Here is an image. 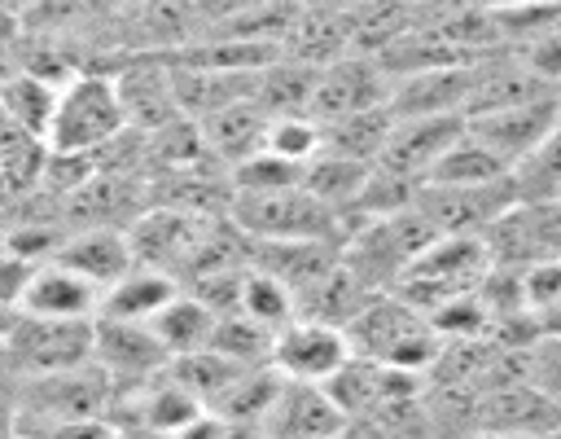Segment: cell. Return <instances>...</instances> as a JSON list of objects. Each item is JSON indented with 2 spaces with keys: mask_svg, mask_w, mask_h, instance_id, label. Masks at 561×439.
<instances>
[{
  "mask_svg": "<svg viewBox=\"0 0 561 439\" xmlns=\"http://www.w3.org/2000/svg\"><path fill=\"white\" fill-rule=\"evenodd\" d=\"M35 4H39V0H0V9H9L13 18H26Z\"/></svg>",
  "mask_w": 561,
  "mask_h": 439,
  "instance_id": "31",
  "label": "cell"
},
{
  "mask_svg": "<svg viewBox=\"0 0 561 439\" xmlns=\"http://www.w3.org/2000/svg\"><path fill=\"white\" fill-rule=\"evenodd\" d=\"M465 132V114H412V119H394L381 154H377V171H390L399 180L425 184L430 167L447 154V145Z\"/></svg>",
  "mask_w": 561,
  "mask_h": 439,
  "instance_id": "10",
  "label": "cell"
},
{
  "mask_svg": "<svg viewBox=\"0 0 561 439\" xmlns=\"http://www.w3.org/2000/svg\"><path fill=\"white\" fill-rule=\"evenodd\" d=\"M351 360V342L346 329L316 320V316H294L289 325H280L272 334V356L267 364L298 386H324L342 364Z\"/></svg>",
  "mask_w": 561,
  "mask_h": 439,
  "instance_id": "6",
  "label": "cell"
},
{
  "mask_svg": "<svg viewBox=\"0 0 561 439\" xmlns=\"http://www.w3.org/2000/svg\"><path fill=\"white\" fill-rule=\"evenodd\" d=\"M513 202H517V193H513V176H508L500 184H478V189L421 184L412 206L438 237H482Z\"/></svg>",
  "mask_w": 561,
  "mask_h": 439,
  "instance_id": "8",
  "label": "cell"
},
{
  "mask_svg": "<svg viewBox=\"0 0 561 439\" xmlns=\"http://www.w3.org/2000/svg\"><path fill=\"white\" fill-rule=\"evenodd\" d=\"M114 382L96 364L44 373V378H18V435H35L57 421L79 417H110L114 408Z\"/></svg>",
  "mask_w": 561,
  "mask_h": 439,
  "instance_id": "4",
  "label": "cell"
},
{
  "mask_svg": "<svg viewBox=\"0 0 561 439\" xmlns=\"http://www.w3.org/2000/svg\"><path fill=\"white\" fill-rule=\"evenodd\" d=\"M530 439H561V421H557V426H548V430H539V435H530Z\"/></svg>",
  "mask_w": 561,
  "mask_h": 439,
  "instance_id": "33",
  "label": "cell"
},
{
  "mask_svg": "<svg viewBox=\"0 0 561 439\" xmlns=\"http://www.w3.org/2000/svg\"><path fill=\"white\" fill-rule=\"evenodd\" d=\"M228 219L245 241H346V219L302 184L280 193H232Z\"/></svg>",
  "mask_w": 561,
  "mask_h": 439,
  "instance_id": "3",
  "label": "cell"
},
{
  "mask_svg": "<svg viewBox=\"0 0 561 439\" xmlns=\"http://www.w3.org/2000/svg\"><path fill=\"white\" fill-rule=\"evenodd\" d=\"M561 123V92L557 97H539L526 105H508V110H491V114H473L465 119L469 136H478L508 171L517 162H526Z\"/></svg>",
  "mask_w": 561,
  "mask_h": 439,
  "instance_id": "9",
  "label": "cell"
},
{
  "mask_svg": "<svg viewBox=\"0 0 561 439\" xmlns=\"http://www.w3.org/2000/svg\"><path fill=\"white\" fill-rule=\"evenodd\" d=\"M237 312L276 334L280 325H289V320L298 316V299H294V290L280 285L276 277H267V272H259V268H245L241 294H237Z\"/></svg>",
  "mask_w": 561,
  "mask_h": 439,
  "instance_id": "23",
  "label": "cell"
},
{
  "mask_svg": "<svg viewBox=\"0 0 561 439\" xmlns=\"http://www.w3.org/2000/svg\"><path fill=\"white\" fill-rule=\"evenodd\" d=\"M390 88H394V79L381 70L377 57L346 53V57L320 66L316 97H311V119L333 123V119H346V114L381 110V105H390Z\"/></svg>",
  "mask_w": 561,
  "mask_h": 439,
  "instance_id": "7",
  "label": "cell"
},
{
  "mask_svg": "<svg viewBox=\"0 0 561 439\" xmlns=\"http://www.w3.org/2000/svg\"><path fill=\"white\" fill-rule=\"evenodd\" d=\"M215 320H219V316H215L202 299H193L188 290H180V294L149 320V329H153L158 347L167 351V360H180V356H193V351H206V347H210Z\"/></svg>",
  "mask_w": 561,
  "mask_h": 439,
  "instance_id": "20",
  "label": "cell"
},
{
  "mask_svg": "<svg viewBox=\"0 0 561 439\" xmlns=\"http://www.w3.org/2000/svg\"><path fill=\"white\" fill-rule=\"evenodd\" d=\"M342 430H346V417L337 413V404L329 399L324 386L285 382L272 413L263 417L267 439H337Z\"/></svg>",
  "mask_w": 561,
  "mask_h": 439,
  "instance_id": "15",
  "label": "cell"
},
{
  "mask_svg": "<svg viewBox=\"0 0 561 439\" xmlns=\"http://www.w3.org/2000/svg\"><path fill=\"white\" fill-rule=\"evenodd\" d=\"M184 285L149 263H136L131 272H123L110 290H101V307L96 320H118V325H149Z\"/></svg>",
  "mask_w": 561,
  "mask_h": 439,
  "instance_id": "17",
  "label": "cell"
},
{
  "mask_svg": "<svg viewBox=\"0 0 561 439\" xmlns=\"http://www.w3.org/2000/svg\"><path fill=\"white\" fill-rule=\"evenodd\" d=\"M513 171L478 140V136H469V127L447 145V154L430 167V176H425V184H443V189H478V184H500V180H508Z\"/></svg>",
  "mask_w": 561,
  "mask_h": 439,
  "instance_id": "21",
  "label": "cell"
},
{
  "mask_svg": "<svg viewBox=\"0 0 561 439\" xmlns=\"http://www.w3.org/2000/svg\"><path fill=\"white\" fill-rule=\"evenodd\" d=\"M298 184H302V167L285 162L267 149L228 167V189L232 193H280V189H298Z\"/></svg>",
  "mask_w": 561,
  "mask_h": 439,
  "instance_id": "24",
  "label": "cell"
},
{
  "mask_svg": "<svg viewBox=\"0 0 561 439\" xmlns=\"http://www.w3.org/2000/svg\"><path fill=\"white\" fill-rule=\"evenodd\" d=\"M114 83H118V101H123V114H127V127L136 132H158L180 114L175 105V92H171V70H167V57H127L118 61V70H110Z\"/></svg>",
  "mask_w": 561,
  "mask_h": 439,
  "instance_id": "12",
  "label": "cell"
},
{
  "mask_svg": "<svg viewBox=\"0 0 561 439\" xmlns=\"http://www.w3.org/2000/svg\"><path fill=\"white\" fill-rule=\"evenodd\" d=\"M263 132H267V114L254 97H241V101H228L219 110H210L206 119H197V136L206 145V154L228 171L232 162L250 158L263 149Z\"/></svg>",
  "mask_w": 561,
  "mask_h": 439,
  "instance_id": "16",
  "label": "cell"
},
{
  "mask_svg": "<svg viewBox=\"0 0 561 439\" xmlns=\"http://www.w3.org/2000/svg\"><path fill=\"white\" fill-rule=\"evenodd\" d=\"M513 53H517V61H522L535 79H543L548 88L561 92V31H548V35H539V40L513 48Z\"/></svg>",
  "mask_w": 561,
  "mask_h": 439,
  "instance_id": "26",
  "label": "cell"
},
{
  "mask_svg": "<svg viewBox=\"0 0 561 439\" xmlns=\"http://www.w3.org/2000/svg\"><path fill=\"white\" fill-rule=\"evenodd\" d=\"M13 439H22V435H13Z\"/></svg>",
  "mask_w": 561,
  "mask_h": 439,
  "instance_id": "35",
  "label": "cell"
},
{
  "mask_svg": "<svg viewBox=\"0 0 561 439\" xmlns=\"http://www.w3.org/2000/svg\"><path fill=\"white\" fill-rule=\"evenodd\" d=\"M263 149L285 158V162H298L307 167L316 154H320V123L311 114H285V119H267V132H263Z\"/></svg>",
  "mask_w": 561,
  "mask_h": 439,
  "instance_id": "25",
  "label": "cell"
},
{
  "mask_svg": "<svg viewBox=\"0 0 561 439\" xmlns=\"http://www.w3.org/2000/svg\"><path fill=\"white\" fill-rule=\"evenodd\" d=\"M92 338H96V320H39L18 312L0 351L13 378H44L92 364Z\"/></svg>",
  "mask_w": 561,
  "mask_h": 439,
  "instance_id": "5",
  "label": "cell"
},
{
  "mask_svg": "<svg viewBox=\"0 0 561 439\" xmlns=\"http://www.w3.org/2000/svg\"><path fill=\"white\" fill-rule=\"evenodd\" d=\"M13 316H18V307H9V303H0V342H4V334L13 329Z\"/></svg>",
  "mask_w": 561,
  "mask_h": 439,
  "instance_id": "32",
  "label": "cell"
},
{
  "mask_svg": "<svg viewBox=\"0 0 561 439\" xmlns=\"http://www.w3.org/2000/svg\"><path fill=\"white\" fill-rule=\"evenodd\" d=\"M22 439H123V430H118V421H110V417H79V421L44 426V430L22 435Z\"/></svg>",
  "mask_w": 561,
  "mask_h": 439,
  "instance_id": "27",
  "label": "cell"
},
{
  "mask_svg": "<svg viewBox=\"0 0 561 439\" xmlns=\"http://www.w3.org/2000/svg\"><path fill=\"white\" fill-rule=\"evenodd\" d=\"M403 9H412V13H434V9H447V4H456V0H399Z\"/></svg>",
  "mask_w": 561,
  "mask_h": 439,
  "instance_id": "30",
  "label": "cell"
},
{
  "mask_svg": "<svg viewBox=\"0 0 561 439\" xmlns=\"http://www.w3.org/2000/svg\"><path fill=\"white\" fill-rule=\"evenodd\" d=\"M53 105H57V83L31 75V70H13L0 83V114L9 123H18L22 132L48 140V123H53Z\"/></svg>",
  "mask_w": 561,
  "mask_h": 439,
  "instance_id": "22",
  "label": "cell"
},
{
  "mask_svg": "<svg viewBox=\"0 0 561 439\" xmlns=\"http://www.w3.org/2000/svg\"><path fill=\"white\" fill-rule=\"evenodd\" d=\"M53 263L79 272L96 290H110L123 272L136 268V255H131L127 228H70L53 250Z\"/></svg>",
  "mask_w": 561,
  "mask_h": 439,
  "instance_id": "14",
  "label": "cell"
},
{
  "mask_svg": "<svg viewBox=\"0 0 561 439\" xmlns=\"http://www.w3.org/2000/svg\"><path fill=\"white\" fill-rule=\"evenodd\" d=\"M346 342H351V356L399 369V373H425L443 356V338L430 325V316L408 299H399L394 290L373 294L346 320Z\"/></svg>",
  "mask_w": 561,
  "mask_h": 439,
  "instance_id": "1",
  "label": "cell"
},
{
  "mask_svg": "<svg viewBox=\"0 0 561 439\" xmlns=\"http://www.w3.org/2000/svg\"><path fill=\"white\" fill-rule=\"evenodd\" d=\"M92 364L110 373L114 391H131L149 378H158L171 360L158 347L149 325H118V320H96L92 338Z\"/></svg>",
  "mask_w": 561,
  "mask_h": 439,
  "instance_id": "11",
  "label": "cell"
},
{
  "mask_svg": "<svg viewBox=\"0 0 561 439\" xmlns=\"http://www.w3.org/2000/svg\"><path fill=\"white\" fill-rule=\"evenodd\" d=\"M298 4H311V9H337V13H351V9H359L364 0H298Z\"/></svg>",
  "mask_w": 561,
  "mask_h": 439,
  "instance_id": "29",
  "label": "cell"
},
{
  "mask_svg": "<svg viewBox=\"0 0 561 439\" xmlns=\"http://www.w3.org/2000/svg\"><path fill=\"white\" fill-rule=\"evenodd\" d=\"M394 127V114L390 105L381 110H364V114H346V119H333V123H320V154L329 158H346V162H359V167H373L386 136Z\"/></svg>",
  "mask_w": 561,
  "mask_h": 439,
  "instance_id": "19",
  "label": "cell"
},
{
  "mask_svg": "<svg viewBox=\"0 0 561 439\" xmlns=\"http://www.w3.org/2000/svg\"><path fill=\"white\" fill-rule=\"evenodd\" d=\"M96 307H101V290L53 259L35 263L18 294V312L39 320H96Z\"/></svg>",
  "mask_w": 561,
  "mask_h": 439,
  "instance_id": "13",
  "label": "cell"
},
{
  "mask_svg": "<svg viewBox=\"0 0 561 439\" xmlns=\"http://www.w3.org/2000/svg\"><path fill=\"white\" fill-rule=\"evenodd\" d=\"M0 364H4V351H0Z\"/></svg>",
  "mask_w": 561,
  "mask_h": 439,
  "instance_id": "34",
  "label": "cell"
},
{
  "mask_svg": "<svg viewBox=\"0 0 561 439\" xmlns=\"http://www.w3.org/2000/svg\"><path fill=\"white\" fill-rule=\"evenodd\" d=\"M127 132V114L118 101V83L110 70H83L57 88L48 149L57 154H101Z\"/></svg>",
  "mask_w": 561,
  "mask_h": 439,
  "instance_id": "2",
  "label": "cell"
},
{
  "mask_svg": "<svg viewBox=\"0 0 561 439\" xmlns=\"http://www.w3.org/2000/svg\"><path fill=\"white\" fill-rule=\"evenodd\" d=\"M316 75L320 66L294 61V57H276L259 70L254 79V101L263 105L267 119H285V114H311V97H316Z\"/></svg>",
  "mask_w": 561,
  "mask_h": 439,
  "instance_id": "18",
  "label": "cell"
},
{
  "mask_svg": "<svg viewBox=\"0 0 561 439\" xmlns=\"http://www.w3.org/2000/svg\"><path fill=\"white\" fill-rule=\"evenodd\" d=\"M18 435V378L9 364H0V439Z\"/></svg>",
  "mask_w": 561,
  "mask_h": 439,
  "instance_id": "28",
  "label": "cell"
}]
</instances>
